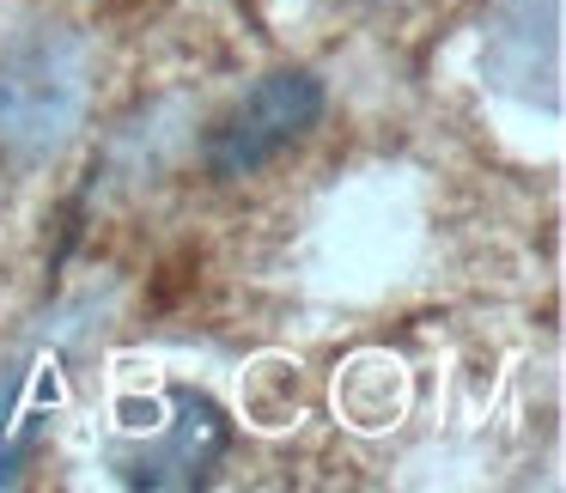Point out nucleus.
Wrapping results in <instances>:
<instances>
[{
    "label": "nucleus",
    "mask_w": 566,
    "mask_h": 493,
    "mask_svg": "<svg viewBox=\"0 0 566 493\" xmlns=\"http://www.w3.org/2000/svg\"><path fill=\"white\" fill-rule=\"evenodd\" d=\"M317 116H323V80L305 74V67H274L208 128V171L213 177L262 171L286 147H298L317 128Z\"/></svg>",
    "instance_id": "obj_1"
},
{
    "label": "nucleus",
    "mask_w": 566,
    "mask_h": 493,
    "mask_svg": "<svg viewBox=\"0 0 566 493\" xmlns=\"http://www.w3.org/2000/svg\"><path fill=\"white\" fill-rule=\"evenodd\" d=\"M80 116V62L67 43H25L0 62V147L55 153Z\"/></svg>",
    "instance_id": "obj_2"
},
{
    "label": "nucleus",
    "mask_w": 566,
    "mask_h": 493,
    "mask_svg": "<svg viewBox=\"0 0 566 493\" xmlns=\"http://www.w3.org/2000/svg\"><path fill=\"white\" fill-rule=\"evenodd\" d=\"M530 25H536V0H505L488 38V62L500 86L524 92V98H536L542 86V104H560V19L542 25V38H530Z\"/></svg>",
    "instance_id": "obj_3"
},
{
    "label": "nucleus",
    "mask_w": 566,
    "mask_h": 493,
    "mask_svg": "<svg viewBox=\"0 0 566 493\" xmlns=\"http://www.w3.org/2000/svg\"><path fill=\"white\" fill-rule=\"evenodd\" d=\"M177 408H184V420H177L171 439L153 444V451H140V457H123V475L128 481H147V487H177V481H196L201 463H213V457H220L226 439H201L196 444V432L201 427H220V415H213L201 396H177Z\"/></svg>",
    "instance_id": "obj_4"
},
{
    "label": "nucleus",
    "mask_w": 566,
    "mask_h": 493,
    "mask_svg": "<svg viewBox=\"0 0 566 493\" xmlns=\"http://www.w3.org/2000/svg\"><path fill=\"white\" fill-rule=\"evenodd\" d=\"M384 7H402V0H384Z\"/></svg>",
    "instance_id": "obj_5"
}]
</instances>
